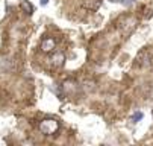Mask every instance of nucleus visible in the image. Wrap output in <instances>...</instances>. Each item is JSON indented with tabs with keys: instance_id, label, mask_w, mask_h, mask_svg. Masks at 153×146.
Segmentation results:
<instances>
[{
	"instance_id": "nucleus-3",
	"label": "nucleus",
	"mask_w": 153,
	"mask_h": 146,
	"mask_svg": "<svg viewBox=\"0 0 153 146\" xmlns=\"http://www.w3.org/2000/svg\"><path fill=\"white\" fill-rule=\"evenodd\" d=\"M64 61H65V56H64V53H61V52H55V55H52V58H50V62H52L55 67L64 66Z\"/></svg>"
},
{
	"instance_id": "nucleus-7",
	"label": "nucleus",
	"mask_w": 153,
	"mask_h": 146,
	"mask_svg": "<svg viewBox=\"0 0 153 146\" xmlns=\"http://www.w3.org/2000/svg\"><path fill=\"white\" fill-rule=\"evenodd\" d=\"M120 3L124 5V6H130V5L135 3V0H120Z\"/></svg>"
},
{
	"instance_id": "nucleus-6",
	"label": "nucleus",
	"mask_w": 153,
	"mask_h": 146,
	"mask_svg": "<svg viewBox=\"0 0 153 146\" xmlns=\"http://www.w3.org/2000/svg\"><path fill=\"white\" fill-rule=\"evenodd\" d=\"M50 90H52V93H55L59 99H64V91H62V88H61V85H52L50 87Z\"/></svg>"
},
{
	"instance_id": "nucleus-4",
	"label": "nucleus",
	"mask_w": 153,
	"mask_h": 146,
	"mask_svg": "<svg viewBox=\"0 0 153 146\" xmlns=\"http://www.w3.org/2000/svg\"><path fill=\"white\" fill-rule=\"evenodd\" d=\"M20 6H21V9H23L26 14H32V12H33V6H32L29 2H26V0H21Z\"/></svg>"
},
{
	"instance_id": "nucleus-1",
	"label": "nucleus",
	"mask_w": 153,
	"mask_h": 146,
	"mask_svg": "<svg viewBox=\"0 0 153 146\" xmlns=\"http://www.w3.org/2000/svg\"><path fill=\"white\" fill-rule=\"evenodd\" d=\"M59 127L61 125L56 119H44L39 123V130L42 131V134H47V136H52V134L58 133Z\"/></svg>"
},
{
	"instance_id": "nucleus-2",
	"label": "nucleus",
	"mask_w": 153,
	"mask_h": 146,
	"mask_svg": "<svg viewBox=\"0 0 153 146\" xmlns=\"http://www.w3.org/2000/svg\"><path fill=\"white\" fill-rule=\"evenodd\" d=\"M55 46H56V43H55L53 38H46V40H42V43H41V50L49 53L55 49Z\"/></svg>"
},
{
	"instance_id": "nucleus-8",
	"label": "nucleus",
	"mask_w": 153,
	"mask_h": 146,
	"mask_svg": "<svg viewBox=\"0 0 153 146\" xmlns=\"http://www.w3.org/2000/svg\"><path fill=\"white\" fill-rule=\"evenodd\" d=\"M49 2H50V0H39V5H41V6H47Z\"/></svg>"
},
{
	"instance_id": "nucleus-5",
	"label": "nucleus",
	"mask_w": 153,
	"mask_h": 146,
	"mask_svg": "<svg viewBox=\"0 0 153 146\" xmlns=\"http://www.w3.org/2000/svg\"><path fill=\"white\" fill-rule=\"evenodd\" d=\"M143 117H144V113L143 111H135L134 114H132V117H130V122H132V123H138L140 120H143Z\"/></svg>"
}]
</instances>
